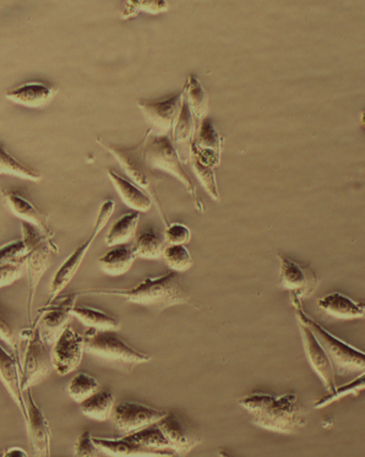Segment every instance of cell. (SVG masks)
I'll return each instance as SVG.
<instances>
[{
  "label": "cell",
  "instance_id": "6da1fadb",
  "mask_svg": "<svg viewBox=\"0 0 365 457\" xmlns=\"http://www.w3.org/2000/svg\"><path fill=\"white\" fill-rule=\"evenodd\" d=\"M250 419L267 431L294 434L307 426L306 412L295 394L274 395L253 393L239 400Z\"/></svg>",
  "mask_w": 365,
  "mask_h": 457
},
{
  "label": "cell",
  "instance_id": "7a4b0ae2",
  "mask_svg": "<svg viewBox=\"0 0 365 457\" xmlns=\"http://www.w3.org/2000/svg\"><path fill=\"white\" fill-rule=\"evenodd\" d=\"M79 294L121 297L127 302L153 309L156 312L177 304L190 303L189 294L184 290L179 275L172 270L156 278L148 277L133 287H95L79 291Z\"/></svg>",
  "mask_w": 365,
  "mask_h": 457
},
{
  "label": "cell",
  "instance_id": "3957f363",
  "mask_svg": "<svg viewBox=\"0 0 365 457\" xmlns=\"http://www.w3.org/2000/svg\"><path fill=\"white\" fill-rule=\"evenodd\" d=\"M151 133H153V130L150 128L146 130L140 143L132 146V148H122V146L107 143V141L102 138H96V143L107 150L109 154H112L114 159L121 165L125 173L132 179V182L150 195L152 201L156 204L158 213H160L163 224L167 228L170 226V221L168 220L157 193L158 183H160L162 179L157 177V174L152 170L145 156L146 139L149 138Z\"/></svg>",
  "mask_w": 365,
  "mask_h": 457
},
{
  "label": "cell",
  "instance_id": "277c9868",
  "mask_svg": "<svg viewBox=\"0 0 365 457\" xmlns=\"http://www.w3.org/2000/svg\"><path fill=\"white\" fill-rule=\"evenodd\" d=\"M21 232L27 253L23 258L27 281H29V302H27V317L29 324H34V310L37 287L53 263V255L59 253L53 237L45 236L37 228L21 221Z\"/></svg>",
  "mask_w": 365,
  "mask_h": 457
},
{
  "label": "cell",
  "instance_id": "5b68a950",
  "mask_svg": "<svg viewBox=\"0 0 365 457\" xmlns=\"http://www.w3.org/2000/svg\"><path fill=\"white\" fill-rule=\"evenodd\" d=\"M291 299L293 307L295 309L297 320L306 324L313 331L320 345L323 346L327 355H328L335 373L339 375L364 373L365 353L337 338L312 318H310L303 308L301 299L292 295V294Z\"/></svg>",
  "mask_w": 365,
  "mask_h": 457
},
{
  "label": "cell",
  "instance_id": "8992f818",
  "mask_svg": "<svg viewBox=\"0 0 365 457\" xmlns=\"http://www.w3.org/2000/svg\"><path fill=\"white\" fill-rule=\"evenodd\" d=\"M19 358L21 364V387L26 391L43 382L53 369L52 353L42 339L36 322L30 328L20 331Z\"/></svg>",
  "mask_w": 365,
  "mask_h": 457
},
{
  "label": "cell",
  "instance_id": "52a82bcc",
  "mask_svg": "<svg viewBox=\"0 0 365 457\" xmlns=\"http://www.w3.org/2000/svg\"><path fill=\"white\" fill-rule=\"evenodd\" d=\"M145 156L152 170H158L171 174L181 182L188 194L195 199L198 211L203 212V201L199 199L192 179L183 168V162L178 154L172 140L166 136H149L145 146Z\"/></svg>",
  "mask_w": 365,
  "mask_h": 457
},
{
  "label": "cell",
  "instance_id": "ba28073f",
  "mask_svg": "<svg viewBox=\"0 0 365 457\" xmlns=\"http://www.w3.org/2000/svg\"><path fill=\"white\" fill-rule=\"evenodd\" d=\"M114 201L106 200L101 205L99 214H97L94 230H92L90 237L86 241L79 245L78 248L74 250L72 253L69 255L67 259L63 261V263L59 266V269L54 273L51 286H50V299L46 304H50L56 301L60 294L64 291V288L70 285V282L73 280L76 274H78L81 264H83L87 253H88L92 244L95 243V238L99 237V234L104 230L109 220H111L113 214Z\"/></svg>",
  "mask_w": 365,
  "mask_h": 457
},
{
  "label": "cell",
  "instance_id": "9c48e42d",
  "mask_svg": "<svg viewBox=\"0 0 365 457\" xmlns=\"http://www.w3.org/2000/svg\"><path fill=\"white\" fill-rule=\"evenodd\" d=\"M85 351L106 361L139 364L151 361L149 353L136 351L116 334V331L88 328L85 331Z\"/></svg>",
  "mask_w": 365,
  "mask_h": 457
},
{
  "label": "cell",
  "instance_id": "30bf717a",
  "mask_svg": "<svg viewBox=\"0 0 365 457\" xmlns=\"http://www.w3.org/2000/svg\"><path fill=\"white\" fill-rule=\"evenodd\" d=\"M79 296V291L71 293L60 297L58 303L46 304L45 307L37 310L40 315L34 322L39 328L42 339L48 346L53 345L63 330L69 328L71 319L73 317L72 310Z\"/></svg>",
  "mask_w": 365,
  "mask_h": 457
},
{
  "label": "cell",
  "instance_id": "8fae6325",
  "mask_svg": "<svg viewBox=\"0 0 365 457\" xmlns=\"http://www.w3.org/2000/svg\"><path fill=\"white\" fill-rule=\"evenodd\" d=\"M26 402V427L31 453L34 457H51L52 431L45 412L32 395L31 389L24 391Z\"/></svg>",
  "mask_w": 365,
  "mask_h": 457
},
{
  "label": "cell",
  "instance_id": "7c38bea8",
  "mask_svg": "<svg viewBox=\"0 0 365 457\" xmlns=\"http://www.w3.org/2000/svg\"><path fill=\"white\" fill-rule=\"evenodd\" d=\"M84 352V336L69 326L53 345V369L62 377L72 373L83 361Z\"/></svg>",
  "mask_w": 365,
  "mask_h": 457
},
{
  "label": "cell",
  "instance_id": "4fadbf2b",
  "mask_svg": "<svg viewBox=\"0 0 365 457\" xmlns=\"http://www.w3.org/2000/svg\"><path fill=\"white\" fill-rule=\"evenodd\" d=\"M166 415V411L127 401L114 406L112 417L114 427L127 435L157 423Z\"/></svg>",
  "mask_w": 365,
  "mask_h": 457
},
{
  "label": "cell",
  "instance_id": "5bb4252c",
  "mask_svg": "<svg viewBox=\"0 0 365 457\" xmlns=\"http://www.w3.org/2000/svg\"><path fill=\"white\" fill-rule=\"evenodd\" d=\"M278 258L280 260L279 285L283 290L290 292L301 301L318 290L319 279L310 266L294 262L282 254H278Z\"/></svg>",
  "mask_w": 365,
  "mask_h": 457
},
{
  "label": "cell",
  "instance_id": "9a60e30c",
  "mask_svg": "<svg viewBox=\"0 0 365 457\" xmlns=\"http://www.w3.org/2000/svg\"><path fill=\"white\" fill-rule=\"evenodd\" d=\"M185 88L177 96L163 101H138L139 110L157 136H166L177 122L183 105Z\"/></svg>",
  "mask_w": 365,
  "mask_h": 457
},
{
  "label": "cell",
  "instance_id": "2e32d148",
  "mask_svg": "<svg viewBox=\"0 0 365 457\" xmlns=\"http://www.w3.org/2000/svg\"><path fill=\"white\" fill-rule=\"evenodd\" d=\"M157 424L178 457H187L190 451L203 442L200 434L176 412H167Z\"/></svg>",
  "mask_w": 365,
  "mask_h": 457
},
{
  "label": "cell",
  "instance_id": "e0dca14e",
  "mask_svg": "<svg viewBox=\"0 0 365 457\" xmlns=\"http://www.w3.org/2000/svg\"><path fill=\"white\" fill-rule=\"evenodd\" d=\"M298 328L301 331L304 353L308 358L310 366L318 375L320 382L323 383L328 394L335 393L336 389L335 370L332 367L330 359L325 352L319 341L316 338L313 331L308 328L306 324L299 322Z\"/></svg>",
  "mask_w": 365,
  "mask_h": 457
},
{
  "label": "cell",
  "instance_id": "ac0fdd59",
  "mask_svg": "<svg viewBox=\"0 0 365 457\" xmlns=\"http://www.w3.org/2000/svg\"><path fill=\"white\" fill-rule=\"evenodd\" d=\"M2 195L11 213L21 221L34 226L45 236L54 237V232L50 224H48L47 215L40 208H37L31 200L27 198L23 193L20 190L4 189Z\"/></svg>",
  "mask_w": 365,
  "mask_h": 457
},
{
  "label": "cell",
  "instance_id": "d6986e66",
  "mask_svg": "<svg viewBox=\"0 0 365 457\" xmlns=\"http://www.w3.org/2000/svg\"><path fill=\"white\" fill-rule=\"evenodd\" d=\"M223 140L214 123L208 118L204 119L195 135L192 157L204 165L216 168L220 164Z\"/></svg>",
  "mask_w": 365,
  "mask_h": 457
},
{
  "label": "cell",
  "instance_id": "ffe728a7",
  "mask_svg": "<svg viewBox=\"0 0 365 457\" xmlns=\"http://www.w3.org/2000/svg\"><path fill=\"white\" fill-rule=\"evenodd\" d=\"M94 442L103 453L112 457H174L170 449H152L145 447L125 437H94Z\"/></svg>",
  "mask_w": 365,
  "mask_h": 457
},
{
  "label": "cell",
  "instance_id": "44dd1931",
  "mask_svg": "<svg viewBox=\"0 0 365 457\" xmlns=\"http://www.w3.org/2000/svg\"><path fill=\"white\" fill-rule=\"evenodd\" d=\"M0 379L26 420V402L21 387L20 362L18 358L11 355L2 345H0Z\"/></svg>",
  "mask_w": 365,
  "mask_h": 457
},
{
  "label": "cell",
  "instance_id": "7402d4cb",
  "mask_svg": "<svg viewBox=\"0 0 365 457\" xmlns=\"http://www.w3.org/2000/svg\"><path fill=\"white\" fill-rule=\"evenodd\" d=\"M56 87L30 81L7 92V99L16 104L29 108H43L50 104L57 95Z\"/></svg>",
  "mask_w": 365,
  "mask_h": 457
},
{
  "label": "cell",
  "instance_id": "603a6c76",
  "mask_svg": "<svg viewBox=\"0 0 365 457\" xmlns=\"http://www.w3.org/2000/svg\"><path fill=\"white\" fill-rule=\"evenodd\" d=\"M173 145L178 150L179 157L184 164H187L192 157V146L195 132H197V125L192 112L189 111L187 100L183 101L181 112H179L176 124L173 129Z\"/></svg>",
  "mask_w": 365,
  "mask_h": 457
},
{
  "label": "cell",
  "instance_id": "cb8c5ba5",
  "mask_svg": "<svg viewBox=\"0 0 365 457\" xmlns=\"http://www.w3.org/2000/svg\"><path fill=\"white\" fill-rule=\"evenodd\" d=\"M107 173L120 198L129 208L138 212V213H145V212L150 211L153 201H152L150 195L145 190L141 189L135 183L130 182L129 179L120 176V174L112 170H108Z\"/></svg>",
  "mask_w": 365,
  "mask_h": 457
},
{
  "label": "cell",
  "instance_id": "d4e9b609",
  "mask_svg": "<svg viewBox=\"0 0 365 457\" xmlns=\"http://www.w3.org/2000/svg\"><path fill=\"white\" fill-rule=\"evenodd\" d=\"M318 306L327 315L339 320H355L364 317L365 312L361 303L340 292L328 294L319 298Z\"/></svg>",
  "mask_w": 365,
  "mask_h": 457
},
{
  "label": "cell",
  "instance_id": "484cf974",
  "mask_svg": "<svg viewBox=\"0 0 365 457\" xmlns=\"http://www.w3.org/2000/svg\"><path fill=\"white\" fill-rule=\"evenodd\" d=\"M137 259L133 247L128 245H120L109 250L99 259V265L103 271L109 276H122L133 268Z\"/></svg>",
  "mask_w": 365,
  "mask_h": 457
},
{
  "label": "cell",
  "instance_id": "4316f807",
  "mask_svg": "<svg viewBox=\"0 0 365 457\" xmlns=\"http://www.w3.org/2000/svg\"><path fill=\"white\" fill-rule=\"evenodd\" d=\"M185 88V100L187 102L197 129L201 122L206 119L209 112V95L203 88L201 81L194 75H190Z\"/></svg>",
  "mask_w": 365,
  "mask_h": 457
},
{
  "label": "cell",
  "instance_id": "83f0119b",
  "mask_svg": "<svg viewBox=\"0 0 365 457\" xmlns=\"http://www.w3.org/2000/svg\"><path fill=\"white\" fill-rule=\"evenodd\" d=\"M80 411L85 416L97 421H106L112 416L116 398L112 391L99 390L83 403H80Z\"/></svg>",
  "mask_w": 365,
  "mask_h": 457
},
{
  "label": "cell",
  "instance_id": "f1b7e54d",
  "mask_svg": "<svg viewBox=\"0 0 365 457\" xmlns=\"http://www.w3.org/2000/svg\"><path fill=\"white\" fill-rule=\"evenodd\" d=\"M140 220L138 212H129L114 222L106 237V244L109 247L125 245L135 237Z\"/></svg>",
  "mask_w": 365,
  "mask_h": 457
},
{
  "label": "cell",
  "instance_id": "f546056e",
  "mask_svg": "<svg viewBox=\"0 0 365 457\" xmlns=\"http://www.w3.org/2000/svg\"><path fill=\"white\" fill-rule=\"evenodd\" d=\"M72 315L89 328L111 331H118L121 328L120 320L99 309L75 306L72 310Z\"/></svg>",
  "mask_w": 365,
  "mask_h": 457
},
{
  "label": "cell",
  "instance_id": "4dcf8cb0",
  "mask_svg": "<svg viewBox=\"0 0 365 457\" xmlns=\"http://www.w3.org/2000/svg\"><path fill=\"white\" fill-rule=\"evenodd\" d=\"M11 176L32 182L41 181L42 176L39 172L32 170L29 166L24 165L14 156L0 146V176Z\"/></svg>",
  "mask_w": 365,
  "mask_h": 457
},
{
  "label": "cell",
  "instance_id": "1f68e13d",
  "mask_svg": "<svg viewBox=\"0 0 365 457\" xmlns=\"http://www.w3.org/2000/svg\"><path fill=\"white\" fill-rule=\"evenodd\" d=\"M136 257L141 259H160L163 254V239L152 230H146L136 239L133 246Z\"/></svg>",
  "mask_w": 365,
  "mask_h": 457
},
{
  "label": "cell",
  "instance_id": "d6a6232c",
  "mask_svg": "<svg viewBox=\"0 0 365 457\" xmlns=\"http://www.w3.org/2000/svg\"><path fill=\"white\" fill-rule=\"evenodd\" d=\"M123 437L133 440V442L145 445V447L172 450L170 443L168 442L165 434L157 423L151 424V426L141 428L139 431L124 435Z\"/></svg>",
  "mask_w": 365,
  "mask_h": 457
},
{
  "label": "cell",
  "instance_id": "836d02e7",
  "mask_svg": "<svg viewBox=\"0 0 365 457\" xmlns=\"http://www.w3.org/2000/svg\"><path fill=\"white\" fill-rule=\"evenodd\" d=\"M100 390L97 379L88 373H79L71 379L68 386V393L75 402L83 403Z\"/></svg>",
  "mask_w": 365,
  "mask_h": 457
},
{
  "label": "cell",
  "instance_id": "e575fe53",
  "mask_svg": "<svg viewBox=\"0 0 365 457\" xmlns=\"http://www.w3.org/2000/svg\"><path fill=\"white\" fill-rule=\"evenodd\" d=\"M365 390V372L359 375L352 382L341 386V387L336 389L335 393L328 394L319 401L315 402L314 407L316 410H321L342 399L346 398L348 395H359Z\"/></svg>",
  "mask_w": 365,
  "mask_h": 457
},
{
  "label": "cell",
  "instance_id": "d590c367",
  "mask_svg": "<svg viewBox=\"0 0 365 457\" xmlns=\"http://www.w3.org/2000/svg\"><path fill=\"white\" fill-rule=\"evenodd\" d=\"M163 258L169 269L178 274L189 270L194 264L192 254L182 245H168L163 250Z\"/></svg>",
  "mask_w": 365,
  "mask_h": 457
},
{
  "label": "cell",
  "instance_id": "8d00e7d4",
  "mask_svg": "<svg viewBox=\"0 0 365 457\" xmlns=\"http://www.w3.org/2000/svg\"><path fill=\"white\" fill-rule=\"evenodd\" d=\"M190 162H192L193 170L195 174V177L198 178L201 185H203L205 192L210 195V197L212 200L220 201V189H218L217 179L215 167L208 166L200 162L195 157H190Z\"/></svg>",
  "mask_w": 365,
  "mask_h": 457
},
{
  "label": "cell",
  "instance_id": "74e56055",
  "mask_svg": "<svg viewBox=\"0 0 365 457\" xmlns=\"http://www.w3.org/2000/svg\"><path fill=\"white\" fill-rule=\"evenodd\" d=\"M169 9V4L167 2H145V0H129L127 2V5L122 12V19L128 20L134 18V16L139 13V11H145V12L151 14H160L166 12Z\"/></svg>",
  "mask_w": 365,
  "mask_h": 457
},
{
  "label": "cell",
  "instance_id": "f35d334b",
  "mask_svg": "<svg viewBox=\"0 0 365 457\" xmlns=\"http://www.w3.org/2000/svg\"><path fill=\"white\" fill-rule=\"evenodd\" d=\"M19 336L20 333H16L14 326L10 322L7 312H5L4 308L0 304V338L12 348L13 355L18 358L20 362Z\"/></svg>",
  "mask_w": 365,
  "mask_h": 457
},
{
  "label": "cell",
  "instance_id": "ab89813d",
  "mask_svg": "<svg viewBox=\"0 0 365 457\" xmlns=\"http://www.w3.org/2000/svg\"><path fill=\"white\" fill-rule=\"evenodd\" d=\"M27 249L23 239L9 242L0 247V266L16 262H21Z\"/></svg>",
  "mask_w": 365,
  "mask_h": 457
},
{
  "label": "cell",
  "instance_id": "60d3db41",
  "mask_svg": "<svg viewBox=\"0 0 365 457\" xmlns=\"http://www.w3.org/2000/svg\"><path fill=\"white\" fill-rule=\"evenodd\" d=\"M100 449L94 442L89 431H85L79 435L78 442L75 444V457H101Z\"/></svg>",
  "mask_w": 365,
  "mask_h": 457
},
{
  "label": "cell",
  "instance_id": "b9f144b4",
  "mask_svg": "<svg viewBox=\"0 0 365 457\" xmlns=\"http://www.w3.org/2000/svg\"><path fill=\"white\" fill-rule=\"evenodd\" d=\"M25 273V265L21 262L5 264L0 266V287L12 285L19 280Z\"/></svg>",
  "mask_w": 365,
  "mask_h": 457
},
{
  "label": "cell",
  "instance_id": "7bdbcfd3",
  "mask_svg": "<svg viewBox=\"0 0 365 457\" xmlns=\"http://www.w3.org/2000/svg\"><path fill=\"white\" fill-rule=\"evenodd\" d=\"M192 233L182 224H170L166 228L165 239L168 245H182L189 243Z\"/></svg>",
  "mask_w": 365,
  "mask_h": 457
},
{
  "label": "cell",
  "instance_id": "ee69618b",
  "mask_svg": "<svg viewBox=\"0 0 365 457\" xmlns=\"http://www.w3.org/2000/svg\"><path fill=\"white\" fill-rule=\"evenodd\" d=\"M4 457H29L26 451L19 448H10L4 451Z\"/></svg>",
  "mask_w": 365,
  "mask_h": 457
},
{
  "label": "cell",
  "instance_id": "f6af8a7d",
  "mask_svg": "<svg viewBox=\"0 0 365 457\" xmlns=\"http://www.w3.org/2000/svg\"><path fill=\"white\" fill-rule=\"evenodd\" d=\"M218 455H220V457H232V455L228 453L225 449H220L218 451Z\"/></svg>",
  "mask_w": 365,
  "mask_h": 457
},
{
  "label": "cell",
  "instance_id": "bcb514c9",
  "mask_svg": "<svg viewBox=\"0 0 365 457\" xmlns=\"http://www.w3.org/2000/svg\"><path fill=\"white\" fill-rule=\"evenodd\" d=\"M361 123L363 125V128L365 129V112L362 113L361 116Z\"/></svg>",
  "mask_w": 365,
  "mask_h": 457
},
{
  "label": "cell",
  "instance_id": "7dc6e473",
  "mask_svg": "<svg viewBox=\"0 0 365 457\" xmlns=\"http://www.w3.org/2000/svg\"><path fill=\"white\" fill-rule=\"evenodd\" d=\"M4 451H0V457H4Z\"/></svg>",
  "mask_w": 365,
  "mask_h": 457
},
{
  "label": "cell",
  "instance_id": "c3c4849f",
  "mask_svg": "<svg viewBox=\"0 0 365 457\" xmlns=\"http://www.w3.org/2000/svg\"><path fill=\"white\" fill-rule=\"evenodd\" d=\"M361 307L363 308L364 312H365V303H361Z\"/></svg>",
  "mask_w": 365,
  "mask_h": 457
}]
</instances>
